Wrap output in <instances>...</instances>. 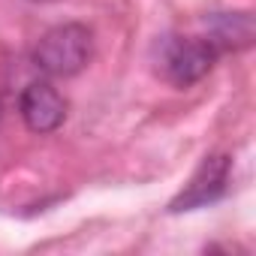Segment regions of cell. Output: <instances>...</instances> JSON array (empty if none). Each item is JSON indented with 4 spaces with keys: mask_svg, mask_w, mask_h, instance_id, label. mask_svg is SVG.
I'll list each match as a JSON object with an SVG mask.
<instances>
[{
    "mask_svg": "<svg viewBox=\"0 0 256 256\" xmlns=\"http://www.w3.org/2000/svg\"><path fill=\"white\" fill-rule=\"evenodd\" d=\"M90 58H94V34L88 24H78V22H66L46 30L34 46L36 70L54 78L78 76L90 64Z\"/></svg>",
    "mask_w": 256,
    "mask_h": 256,
    "instance_id": "1",
    "label": "cell"
},
{
    "mask_svg": "<svg viewBox=\"0 0 256 256\" xmlns=\"http://www.w3.org/2000/svg\"><path fill=\"white\" fill-rule=\"evenodd\" d=\"M217 54L208 36H163L157 42V72L172 88H190L214 70Z\"/></svg>",
    "mask_w": 256,
    "mask_h": 256,
    "instance_id": "2",
    "label": "cell"
},
{
    "mask_svg": "<svg viewBox=\"0 0 256 256\" xmlns=\"http://www.w3.org/2000/svg\"><path fill=\"white\" fill-rule=\"evenodd\" d=\"M229 172H232L229 157H223V154L205 157L202 166L193 172L190 184L169 202V211L181 214V211H196V208H205V205L217 202L229 187Z\"/></svg>",
    "mask_w": 256,
    "mask_h": 256,
    "instance_id": "3",
    "label": "cell"
},
{
    "mask_svg": "<svg viewBox=\"0 0 256 256\" xmlns=\"http://www.w3.org/2000/svg\"><path fill=\"white\" fill-rule=\"evenodd\" d=\"M18 112L30 133H54L66 120V100L48 82H30L18 96Z\"/></svg>",
    "mask_w": 256,
    "mask_h": 256,
    "instance_id": "4",
    "label": "cell"
},
{
    "mask_svg": "<svg viewBox=\"0 0 256 256\" xmlns=\"http://www.w3.org/2000/svg\"><path fill=\"white\" fill-rule=\"evenodd\" d=\"M208 40L217 52H238L253 42V18L250 12H214L205 18Z\"/></svg>",
    "mask_w": 256,
    "mask_h": 256,
    "instance_id": "5",
    "label": "cell"
}]
</instances>
